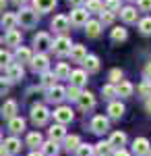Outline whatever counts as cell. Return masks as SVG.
<instances>
[{"label": "cell", "instance_id": "44", "mask_svg": "<svg viewBox=\"0 0 151 156\" xmlns=\"http://www.w3.org/2000/svg\"><path fill=\"white\" fill-rule=\"evenodd\" d=\"M77 156H93V146L81 144L79 148H77Z\"/></svg>", "mask_w": 151, "mask_h": 156}, {"label": "cell", "instance_id": "23", "mask_svg": "<svg viewBox=\"0 0 151 156\" xmlns=\"http://www.w3.org/2000/svg\"><path fill=\"white\" fill-rule=\"evenodd\" d=\"M0 25L6 29V31H11V29H15L17 27V15L15 12H2V19H0Z\"/></svg>", "mask_w": 151, "mask_h": 156}, {"label": "cell", "instance_id": "10", "mask_svg": "<svg viewBox=\"0 0 151 156\" xmlns=\"http://www.w3.org/2000/svg\"><path fill=\"white\" fill-rule=\"evenodd\" d=\"M48 102H54V104H58L62 102L64 98H66V90L62 87V85H54V87H50L48 90Z\"/></svg>", "mask_w": 151, "mask_h": 156}, {"label": "cell", "instance_id": "21", "mask_svg": "<svg viewBox=\"0 0 151 156\" xmlns=\"http://www.w3.org/2000/svg\"><path fill=\"white\" fill-rule=\"evenodd\" d=\"M108 144L112 146V150H120L122 146L126 144V133H122V131H114L112 135H110V142Z\"/></svg>", "mask_w": 151, "mask_h": 156}, {"label": "cell", "instance_id": "5", "mask_svg": "<svg viewBox=\"0 0 151 156\" xmlns=\"http://www.w3.org/2000/svg\"><path fill=\"white\" fill-rule=\"evenodd\" d=\"M89 127H91V131H93V133H97V135H104V133L110 129V121H108V117H104V115H97V117H93V119H91Z\"/></svg>", "mask_w": 151, "mask_h": 156}, {"label": "cell", "instance_id": "13", "mask_svg": "<svg viewBox=\"0 0 151 156\" xmlns=\"http://www.w3.org/2000/svg\"><path fill=\"white\" fill-rule=\"evenodd\" d=\"M83 71L85 73H97L99 71V58L95 56V54H87L85 56V60H83Z\"/></svg>", "mask_w": 151, "mask_h": 156}, {"label": "cell", "instance_id": "50", "mask_svg": "<svg viewBox=\"0 0 151 156\" xmlns=\"http://www.w3.org/2000/svg\"><path fill=\"white\" fill-rule=\"evenodd\" d=\"M70 6H75V9H79V6H83L85 4V0H69Z\"/></svg>", "mask_w": 151, "mask_h": 156}, {"label": "cell", "instance_id": "6", "mask_svg": "<svg viewBox=\"0 0 151 156\" xmlns=\"http://www.w3.org/2000/svg\"><path fill=\"white\" fill-rule=\"evenodd\" d=\"M69 21L75 27H85V23L89 21V12L85 11L83 6H79V9H72V12H70V17H69Z\"/></svg>", "mask_w": 151, "mask_h": 156}, {"label": "cell", "instance_id": "28", "mask_svg": "<svg viewBox=\"0 0 151 156\" xmlns=\"http://www.w3.org/2000/svg\"><path fill=\"white\" fill-rule=\"evenodd\" d=\"M85 56H87V50H85V46H81V44H75V46L70 48V58L75 60V62H83V60H85Z\"/></svg>", "mask_w": 151, "mask_h": 156}, {"label": "cell", "instance_id": "45", "mask_svg": "<svg viewBox=\"0 0 151 156\" xmlns=\"http://www.w3.org/2000/svg\"><path fill=\"white\" fill-rule=\"evenodd\" d=\"M79 96H81V87L70 85L69 90H66V98H69V100H79Z\"/></svg>", "mask_w": 151, "mask_h": 156}, {"label": "cell", "instance_id": "8", "mask_svg": "<svg viewBox=\"0 0 151 156\" xmlns=\"http://www.w3.org/2000/svg\"><path fill=\"white\" fill-rule=\"evenodd\" d=\"M72 110H70V106H58L56 110H54V119L58 121L60 125H66V123H70L72 121Z\"/></svg>", "mask_w": 151, "mask_h": 156}, {"label": "cell", "instance_id": "41", "mask_svg": "<svg viewBox=\"0 0 151 156\" xmlns=\"http://www.w3.org/2000/svg\"><path fill=\"white\" fill-rule=\"evenodd\" d=\"M102 94H104V98L112 100L114 96H118V94H116V85H114V83H106V85H102Z\"/></svg>", "mask_w": 151, "mask_h": 156}, {"label": "cell", "instance_id": "18", "mask_svg": "<svg viewBox=\"0 0 151 156\" xmlns=\"http://www.w3.org/2000/svg\"><path fill=\"white\" fill-rule=\"evenodd\" d=\"M2 148H4V152H6V154L15 156V154H19V152H21V142H19L17 137H8V140H4Z\"/></svg>", "mask_w": 151, "mask_h": 156}, {"label": "cell", "instance_id": "22", "mask_svg": "<svg viewBox=\"0 0 151 156\" xmlns=\"http://www.w3.org/2000/svg\"><path fill=\"white\" fill-rule=\"evenodd\" d=\"M15 58H17V62H19V65H23V62H31L33 52L27 48V46H19V48H17V52H15Z\"/></svg>", "mask_w": 151, "mask_h": 156}, {"label": "cell", "instance_id": "36", "mask_svg": "<svg viewBox=\"0 0 151 156\" xmlns=\"http://www.w3.org/2000/svg\"><path fill=\"white\" fill-rule=\"evenodd\" d=\"M54 75H56V79H69L70 77V67L66 62H60L58 67H56V71H54Z\"/></svg>", "mask_w": 151, "mask_h": 156}, {"label": "cell", "instance_id": "57", "mask_svg": "<svg viewBox=\"0 0 151 156\" xmlns=\"http://www.w3.org/2000/svg\"><path fill=\"white\" fill-rule=\"evenodd\" d=\"M0 156H11V154H6V152H4V154H0Z\"/></svg>", "mask_w": 151, "mask_h": 156}, {"label": "cell", "instance_id": "53", "mask_svg": "<svg viewBox=\"0 0 151 156\" xmlns=\"http://www.w3.org/2000/svg\"><path fill=\"white\" fill-rule=\"evenodd\" d=\"M145 108H147V112L151 115V98H147V102H145Z\"/></svg>", "mask_w": 151, "mask_h": 156}, {"label": "cell", "instance_id": "46", "mask_svg": "<svg viewBox=\"0 0 151 156\" xmlns=\"http://www.w3.org/2000/svg\"><path fill=\"white\" fill-rule=\"evenodd\" d=\"M108 77H110V83H114V85H116L118 81H122V71H120V69H112Z\"/></svg>", "mask_w": 151, "mask_h": 156}, {"label": "cell", "instance_id": "11", "mask_svg": "<svg viewBox=\"0 0 151 156\" xmlns=\"http://www.w3.org/2000/svg\"><path fill=\"white\" fill-rule=\"evenodd\" d=\"M23 75H25V71H23V65H19V62H12L11 67L6 69V79L8 81H21L23 79Z\"/></svg>", "mask_w": 151, "mask_h": 156}, {"label": "cell", "instance_id": "54", "mask_svg": "<svg viewBox=\"0 0 151 156\" xmlns=\"http://www.w3.org/2000/svg\"><path fill=\"white\" fill-rule=\"evenodd\" d=\"M12 2H15V4H25L27 0H12Z\"/></svg>", "mask_w": 151, "mask_h": 156}, {"label": "cell", "instance_id": "59", "mask_svg": "<svg viewBox=\"0 0 151 156\" xmlns=\"http://www.w3.org/2000/svg\"><path fill=\"white\" fill-rule=\"evenodd\" d=\"M0 42H2V37H0Z\"/></svg>", "mask_w": 151, "mask_h": 156}, {"label": "cell", "instance_id": "20", "mask_svg": "<svg viewBox=\"0 0 151 156\" xmlns=\"http://www.w3.org/2000/svg\"><path fill=\"white\" fill-rule=\"evenodd\" d=\"M48 133H50V140H52V142H56V144H58L60 140H64V137H66V131H64V125H60V123H56V125H52V127L48 129Z\"/></svg>", "mask_w": 151, "mask_h": 156}, {"label": "cell", "instance_id": "2", "mask_svg": "<svg viewBox=\"0 0 151 156\" xmlns=\"http://www.w3.org/2000/svg\"><path fill=\"white\" fill-rule=\"evenodd\" d=\"M70 48H72V42H70L69 36H58L54 42H52V50H54V54H58V56H66L70 54Z\"/></svg>", "mask_w": 151, "mask_h": 156}, {"label": "cell", "instance_id": "7", "mask_svg": "<svg viewBox=\"0 0 151 156\" xmlns=\"http://www.w3.org/2000/svg\"><path fill=\"white\" fill-rule=\"evenodd\" d=\"M29 65H31V69H33L35 73H44V71H48V67H50V60H48L46 54H39V52H37V56H33Z\"/></svg>", "mask_w": 151, "mask_h": 156}, {"label": "cell", "instance_id": "42", "mask_svg": "<svg viewBox=\"0 0 151 156\" xmlns=\"http://www.w3.org/2000/svg\"><path fill=\"white\" fill-rule=\"evenodd\" d=\"M139 94L143 98H151V81H147V79H143L139 85Z\"/></svg>", "mask_w": 151, "mask_h": 156}, {"label": "cell", "instance_id": "3", "mask_svg": "<svg viewBox=\"0 0 151 156\" xmlns=\"http://www.w3.org/2000/svg\"><path fill=\"white\" fill-rule=\"evenodd\" d=\"M33 46L37 48L39 54H44L46 50H52V37H50V34H46V31H37V34L33 36Z\"/></svg>", "mask_w": 151, "mask_h": 156}, {"label": "cell", "instance_id": "35", "mask_svg": "<svg viewBox=\"0 0 151 156\" xmlns=\"http://www.w3.org/2000/svg\"><path fill=\"white\" fill-rule=\"evenodd\" d=\"M85 11L87 12H102L104 11V2L102 0H85Z\"/></svg>", "mask_w": 151, "mask_h": 156}, {"label": "cell", "instance_id": "19", "mask_svg": "<svg viewBox=\"0 0 151 156\" xmlns=\"http://www.w3.org/2000/svg\"><path fill=\"white\" fill-rule=\"evenodd\" d=\"M0 115L4 117V119L11 121L12 117H17V102L15 100H6L4 104H2V108H0Z\"/></svg>", "mask_w": 151, "mask_h": 156}, {"label": "cell", "instance_id": "9", "mask_svg": "<svg viewBox=\"0 0 151 156\" xmlns=\"http://www.w3.org/2000/svg\"><path fill=\"white\" fill-rule=\"evenodd\" d=\"M149 150H151V146H149V140H147V137H137V140L133 142V152L137 156H147Z\"/></svg>", "mask_w": 151, "mask_h": 156}, {"label": "cell", "instance_id": "58", "mask_svg": "<svg viewBox=\"0 0 151 156\" xmlns=\"http://www.w3.org/2000/svg\"><path fill=\"white\" fill-rule=\"evenodd\" d=\"M147 156H151V150H149V154H147Z\"/></svg>", "mask_w": 151, "mask_h": 156}, {"label": "cell", "instance_id": "15", "mask_svg": "<svg viewBox=\"0 0 151 156\" xmlns=\"http://www.w3.org/2000/svg\"><path fill=\"white\" fill-rule=\"evenodd\" d=\"M70 85H75V87H83V85L87 83V73L83 71V69H77V71H70Z\"/></svg>", "mask_w": 151, "mask_h": 156}, {"label": "cell", "instance_id": "16", "mask_svg": "<svg viewBox=\"0 0 151 156\" xmlns=\"http://www.w3.org/2000/svg\"><path fill=\"white\" fill-rule=\"evenodd\" d=\"M133 92H135V87H133V83L126 81V79H122V81H118V83H116V94L120 98H130V96H133Z\"/></svg>", "mask_w": 151, "mask_h": 156}, {"label": "cell", "instance_id": "49", "mask_svg": "<svg viewBox=\"0 0 151 156\" xmlns=\"http://www.w3.org/2000/svg\"><path fill=\"white\" fill-rule=\"evenodd\" d=\"M143 77H145L147 81H151V62L145 65V69H143Z\"/></svg>", "mask_w": 151, "mask_h": 156}, {"label": "cell", "instance_id": "4", "mask_svg": "<svg viewBox=\"0 0 151 156\" xmlns=\"http://www.w3.org/2000/svg\"><path fill=\"white\" fill-rule=\"evenodd\" d=\"M48 119H50V110L44 104H33L31 106V121L35 125H46Z\"/></svg>", "mask_w": 151, "mask_h": 156}, {"label": "cell", "instance_id": "24", "mask_svg": "<svg viewBox=\"0 0 151 156\" xmlns=\"http://www.w3.org/2000/svg\"><path fill=\"white\" fill-rule=\"evenodd\" d=\"M21 40H23V36H21L19 29H11V31H6V36H4V42H6L8 46H15V48L21 46Z\"/></svg>", "mask_w": 151, "mask_h": 156}, {"label": "cell", "instance_id": "27", "mask_svg": "<svg viewBox=\"0 0 151 156\" xmlns=\"http://www.w3.org/2000/svg\"><path fill=\"white\" fill-rule=\"evenodd\" d=\"M108 115H110L112 119H120V117L124 115V104H122V102H114V100H112V102L108 104Z\"/></svg>", "mask_w": 151, "mask_h": 156}, {"label": "cell", "instance_id": "14", "mask_svg": "<svg viewBox=\"0 0 151 156\" xmlns=\"http://www.w3.org/2000/svg\"><path fill=\"white\" fill-rule=\"evenodd\" d=\"M120 19H122L124 23H137L139 12H137L135 6H124V9H120Z\"/></svg>", "mask_w": 151, "mask_h": 156}, {"label": "cell", "instance_id": "47", "mask_svg": "<svg viewBox=\"0 0 151 156\" xmlns=\"http://www.w3.org/2000/svg\"><path fill=\"white\" fill-rule=\"evenodd\" d=\"M8 90H11V81L6 77H0V96L8 94Z\"/></svg>", "mask_w": 151, "mask_h": 156}, {"label": "cell", "instance_id": "55", "mask_svg": "<svg viewBox=\"0 0 151 156\" xmlns=\"http://www.w3.org/2000/svg\"><path fill=\"white\" fill-rule=\"evenodd\" d=\"M29 156H44V154H37V152H31Z\"/></svg>", "mask_w": 151, "mask_h": 156}, {"label": "cell", "instance_id": "1", "mask_svg": "<svg viewBox=\"0 0 151 156\" xmlns=\"http://www.w3.org/2000/svg\"><path fill=\"white\" fill-rule=\"evenodd\" d=\"M17 23L25 29H31L37 25V12L33 9H21V12L17 15Z\"/></svg>", "mask_w": 151, "mask_h": 156}, {"label": "cell", "instance_id": "33", "mask_svg": "<svg viewBox=\"0 0 151 156\" xmlns=\"http://www.w3.org/2000/svg\"><path fill=\"white\" fill-rule=\"evenodd\" d=\"M42 154L44 156H56L58 154V144L52 142V140H50V142H44V144H42Z\"/></svg>", "mask_w": 151, "mask_h": 156}, {"label": "cell", "instance_id": "48", "mask_svg": "<svg viewBox=\"0 0 151 156\" xmlns=\"http://www.w3.org/2000/svg\"><path fill=\"white\" fill-rule=\"evenodd\" d=\"M137 4H139V9L143 12H149L151 11V0H137Z\"/></svg>", "mask_w": 151, "mask_h": 156}, {"label": "cell", "instance_id": "43", "mask_svg": "<svg viewBox=\"0 0 151 156\" xmlns=\"http://www.w3.org/2000/svg\"><path fill=\"white\" fill-rule=\"evenodd\" d=\"M104 9L110 12H120V0H106Z\"/></svg>", "mask_w": 151, "mask_h": 156}, {"label": "cell", "instance_id": "17", "mask_svg": "<svg viewBox=\"0 0 151 156\" xmlns=\"http://www.w3.org/2000/svg\"><path fill=\"white\" fill-rule=\"evenodd\" d=\"M69 25H70V21H69L66 15H56V17L52 19V29H56L60 34H64V31L69 29Z\"/></svg>", "mask_w": 151, "mask_h": 156}, {"label": "cell", "instance_id": "40", "mask_svg": "<svg viewBox=\"0 0 151 156\" xmlns=\"http://www.w3.org/2000/svg\"><path fill=\"white\" fill-rule=\"evenodd\" d=\"M139 31L143 36H151V17H145L139 21Z\"/></svg>", "mask_w": 151, "mask_h": 156}, {"label": "cell", "instance_id": "25", "mask_svg": "<svg viewBox=\"0 0 151 156\" xmlns=\"http://www.w3.org/2000/svg\"><path fill=\"white\" fill-rule=\"evenodd\" d=\"M54 6H56V0H33L35 12H50Z\"/></svg>", "mask_w": 151, "mask_h": 156}, {"label": "cell", "instance_id": "32", "mask_svg": "<svg viewBox=\"0 0 151 156\" xmlns=\"http://www.w3.org/2000/svg\"><path fill=\"white\" fill-rule=\"evenodd\" d=\"M93 154H97V156H110V154H112V146L108 144V142H99V144L93 146Z\"/></svg>", "mask_w": 151, "mask_h": 156}, {"label": "cell", "instance_id": "51", "mask_svg": "<svg viewBox=\"0 0 151 156\" xmlns=\"http://www.w3.org/2000/svg\"><path fill=\"white\" fill-rule=\"evenodd\" d=\"M114 156H130V154H128L124 148H120V150H116V152H114Z\"/></svg>", "mask_w": 151, "mask_h": 156}, {"label": "cell", "instance_id": "39", "mask_svg": "<svg viewBox=\"0 0 151 156\" xmlns=\"http://www.w3.org/2000/svg\"><path fill=\"white\" fill-rule=\"evenodd\" d=\"M114 19H116V12H110V11H106V9L99 12V23L102 25H112Z\"/></svg>", "mask_w": 151, "mask_h": 156}, {"label": "cell", "instance_id": "30", "mask_svg": "<svg viewBox=\"0 0 151 156\" xmlns=\"http://www.w3.org/2000/svg\"><path fill=\"white\" fill-rule=\"evenodd\" d=\"M79 146H81L79 135H66V137H64V148H66L69 152H77Z\"/></svg>", "mask_w": 151, "mask_h": 156}, {"label": "cell", "instance_id": "31", "mask_svg": "<svg viewBox=\"0 0 151 156\" xmlns=\"http://www.w3.org/2000/svg\"><path fill=\"white\" fill-rule=\"evenodd\" d=\"M42 144H44V137H42L39 131H33L27 135V146L29 148H42Z\"/></svg>", "mask_w": 151, "mask_h": 156}, {"label": "cell", "instance_id": "34", "mask_svg": "<svg viewBox=\"0 0 151 156\" xmlns=\"http://www.w3.org/2000/svg\"><path fill=\"white\" fill-rule=\"evenodd\" d=\"M110 37H112L114 42H124V40L128 37L126 27H114V29L110 31Z\"/></svg>", "mask_w": 151, "mask_h": 156}, {"label": "cell", "instance_id": "38", "mask_svg": "<svg viewBox=\"0 0 151 156\" xmlns=\"http://www.w3.org/2000/svg\"><path fill=\"white\" fill-rule=\"evenodd\" d=\"M42 85H46V87H54L56 85V75L52 71H44L42 73Z\"/></svg>", "mask_w": 151, "mask_h": 156}, {"label": "cell", "instance_id": "26", "mask_svg": "<svg viewBox=\"0 0 151 156\" xmlns=\"http://www.w3.org/2000/svg\"><path fill=\"white\" fill-rule=\"evenodd\" d=\"M85 34H87V37H97L99 34H102V23L89 19V21L85 23Z\"/></svg>", "mask_w": 151, "mask_h": 156}, {"label": "cell", "instance_id": "52", "mask_svg": "<svg viewBox=\"0 0 151 156\" xmlns=\"http://www.w3.org/2000/svg\"><path fill=\"white\" fill-rule=\"evenodd\" d=\"M0 12H6V0H0Z\"/></svg>", "mask_w": 151, "mask_h": 156}, {"label": "cell", "instance_id": "29", "mask_svg": "<svg viewBox=\"0 0 151 156\" xmlns=\"http://www.w3.org/2000/svg\"><path fill=\"white\" fill-rule=\"evenodd\" d=\"M8 129H11L12 133H21L25 129V119L23 117H12V119L8 121Z\"/></svg>", "mask_w": 151, "mask_h": 156}, {"label": "cell", "instance_id": "56", "mask_svg": "<svg viewBox=\"0 0 151 156\" xmlns=\"http://www.w3.org/2000/svg\"><path fill=\"white\" fill-rule=\"evenodd\" d=\"M0 148H2V133H0Z\"/></svg>", "mask_w": 151, "mask_h": 156}, {"label": "cell", "instance_id": "12", "mask_svg": "<svg viewBox=\"0 0 151 156\" xmlns=\"http://www.w3.org/2000/svg\"><path fill=\"white\" fill-rule=\"evenodd\" d=\"M79 108L81 110H91L95 108V96H93L91 92H81V96H79Z\"/></svg>", "mask_w": 151, "mask_h": 156}, {"label": "cell", "instance_id": "37", "mask_svg": "<svg viewBox=\"0 0 151 156\" xmlns=\"http://www.w3.org/2000/svg\"><path fill=\"white\" fill-rule=\"evenodd\" d=\"M12 65V54L8 50H0V69H8Z\"/></svg>", "mask_w": 151, "mask_h": 156}]
</instances>
